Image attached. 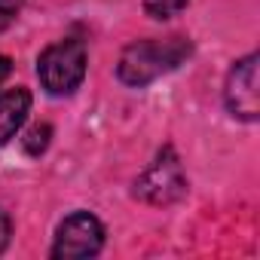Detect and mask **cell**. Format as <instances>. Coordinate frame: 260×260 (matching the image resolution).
<instances>
[{
  "label": "cell",
  "mask_w": 260,
  "mask_h": 260,
  "mask_svg": "<svg viewBox=\"0 0 260 260\" xmlns=\"http://www.w3.org/2000/svg\"><path fill=\"white\" fill-rule=\"evenodd\" d=\"M37 77L49 95H71L86 80V43L58 40L46 46L37 58Z\"/></svg>",
  "instance_id": "7a4b0ae2"
},
{
  "label": "cell",
  "mask_w": 260,
  "mask_h": 260,
  "mask_svg": "<svg viewBox=\"0 0 260 260\" xmlns=\"http://www.w3.org/2000/svg\"><path fill=\"white\" fill-rule=\"evenodd\" d=\"M193 46L187 37H166V40H135L128 43L119 55L116 77L125 86H147L156 77L181 68L190 58Z\"/></svg>",
  "instance_id": "6da1fadb"
},
{
  "label": "cell",
  "mask_w": 260,
  "mask_h": 260,
  "mask_svg": "<svg viewBox=\"0 0 260 260\" xmlns=\"http://www.w3.org/2000/svg\"><path fill=\"white\" fill-rule=\"evenodd\" d=\"M22 10V0H0V31H7Z\"/></svg>",
  "instance_id": "9c48e42d"
},
{
  "label": "cell",
  "mask_w": 260,
  "mask_h": 260,
  "mask_svg": "<svg viewBox=\"0 0 260 260\" xmlns=\"http://www.w3.org/2000/svg\"><path fill=\"white\" fill-rule=\"evenodd\" d=\"M10 217H7V211L4 208H0V254H4L7 251V245H10Z\"/></svg>",
  "instance_id": "30bf717a"
},
{
  "label": "cell",
  "mask_w": 260,
  "mask_h": 260,
  "mask_svg": "<svg viewBox=\"0 0 260 260\" xmlns=\"http://www.w3.org/2000/svg\"><path fill=\"white\" fill-rule=\"evenodd\" d=\"M49 138H52V128H49L46 122H37V125L28 128V135L22 138V147H25L28 156H40V153L49 147Z\"/></svg>",
  "instance_id": "52a82bcc"
},
{
  "label": "cell",
  "mask_w": 260,
  "mask_h": 260,
  "mask_svg": "<svg viewBox=\"0 0 260 260\" xmlns=\"http://www.w3.org/2000/svg\"><path fill=\"white\" fill-rule=\"evenodd\" d=\"M104 245V226L95 214L89 211H74L71 217L61 220L58 233H55V245H52V257H64V260H83V257H95Z\"/></svg>",
  "instance_id": "277c9868"
},
{
  "label": "cell",
  "mask_w": 260,
  "mask_h": 260,
  "mask_svg": "<svg viewBox=\"0 0 260 260\" xmlns=\"http://www.w3.org/2000/svg\"><path fill=\"white\" fill-rule=\"evenodd\" d=\"M190 0H144V13L150 19H172L175 13H181Z\"/></svg>",
  "instance_id": "ba28073f"
},
{
  "label": "cell",
  "mask_w": 260,
  "mask_h": 260,
  "mask_svg": "<svg viewBox=\"0 0 260 260\" xmlns=\"http://www.w3.org/2000/svg\"><path fill=\"white\" fill-rule=\"evenodd\" d=\"M10 71H13V64H10V58H7V55H0V83H4V80L10 77Z\"/></svg>",
  "instance_id": "8fae6325"
},
{
  "label": "cell",
  "mask_w": 260,
  "mask_h": 260,
  "mask_svg": "<svg viewBox=\"0 0 260 260\" xmlns=\"http://www.w3.org/2000/svg\"><path fill=\"white\" fill-rule=\"evenodd\" d=\"M226 107L233 116L254 122L260 113L257 104V55H245L242 61L233 64V71L226 74V89H223Z\"/></svg>",
  "instance_id": "5b68a950"
},
{
  "label": "cell",
  "mask_w": 260,
  "mask_h": 260,
  "mask_svg": "<svg viewBox=\"0 0 260 260\" xmlns=\"http://www.w3.org/2000/svg\"><path fill=\"white\" fill-rule=\"evenodd\" d=\"M28 113H31V92L28 89L16 86V89L0 95V144H7L25 125Z\"/></svg>",
  "instance_id": "8992f818"
},
{
  "label": "cell",
  "mask_w": 260,
  "mask_h": 260,
  "mask_svg": "<svg viewBox=\"0 0 260 260\" xmlns=\"http://www.w3.org/2000/svg\"><path fill=\"white\" fill-rule=\"evenodd\" d=\"M184 193H187V178L172 147H166L135 181V196L144 199L147 205H172Z\"/></svg>",
  "instance_id": "3957f363"
}]
</instances>
